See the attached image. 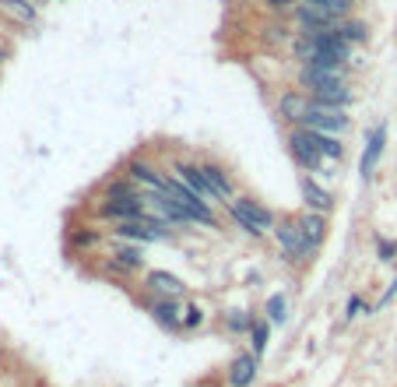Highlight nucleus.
<instances>
[{
    "label": "nucleus",
    "instance_id": "nucleus-9",
    "mask_svg": "<svg viewBox=\"0 0 397 387\" xmlns=\"http://www.w3.org/2000/svg\"><path fill=\"white\" fill-rule=\"evenodd\" d=\"M327 81H348V67L345 64H302L299 67V88H317Z\"/></svg>",
    "mask_w": 397,
    "mask_h": 387
},
{
    "label": "nucleus",
    "instance_id": "nucleus-25",
    "mask_svg": "<svg viewBox=\"0 0 397 387\" xmlns=\"http://www.w3.org/2000/svg\"><path fill=\"white\" fill-rule=\"evenodd\" d=\"M338 36L355 46V43H365V36H370V32H365L362 21H341V25H338Z\"/></svg>",
    "mask_w": 397,
    "mask_h": 387
},
{
    "label": "nucleus",
    "instance_id": "nucleus-31",
    "mask_svg": "<svg viewBox=\"0 0 397 387\" xmlns=\"http://www.w3.org/2000/svg\"><path fill=\"white\" fill-rule=\"evenodd\" d=\"M264 4L271 8V11H288V8H295L299 0H264Z\"/></svg>",
    "mask_w": 397,
    "mask_h": 387
},
{
    "label": "nucleus",
    "instance_id": "nucleus-21",
    "mask_svg": "<svg viewBox=\"0 0 397 387\" xmlns=\"http://www.w3.org/2000/svg\"><path fill=\"white\" fill-rule=\"evenodd\" d=\"M151 313H155V320L166 324V327H179V324H183V317H179V303L169 300V296H159V300L151 303Z\"/></svg>",
    "mask_w": 397,
    "mask_h": 387
},
{
    "label": "nucleus",
    "instance_id": "nucleus-16",
    "mask_svg": "<svg viewBox=\"0 0 397 387\" xmlns=\"http://www.w3.org/2000/svg\"><path fill=\"white\" fill-rule=\"evenodd\" d=\"M253 377H257V355H253V352L236 355L232 366H229V384H232V387H250Z\"/></svg>",
    "mask_w": 397,
    "mask_h": 387
},
{
    "label": "nucleus",
    "instance_id": "nucleus-7",
    "mask_svg": "<svg viewBox=\"0 0 397 387\" xmlns=\"http://www.w3.org/2000/svg\"><path fill=\"white\" fill-rule=\"evenodd\" d=\"M144 243H134V240H113L109 247V272H137V267H144Z\"/></svg>",
    "mask_w": 397,
    "mask_h": 387
},
{
    "label": "nucleus",
    "instance_id": "nucleus-6",
    "mask_svg": "<svg viewBox=\"0 0 397 387\" xmlns=\"http://www.w3.org/2000/svg\"><path fill=\"white\" fill-rule=\"evenodd\" d=\"M274 232V240H278V247H282V254L292 261V264H299V261H306L317 247L310 243V236L302 232V225H299V219H282L278 225L271 229Z\"/></svg>",
    "mask_w": 397,
    "mask_h": 387
},
{
    "label": "nucleus",
    "instance_id": "nucleus-3",
    "mask_svg": "<svg viewBox=\"0 0 397 387\" xmlns=\"http://www.w3.org/2000/svg\"><path fill=\"white\" fill-rule=\"evenodd\" d=\"M162 194H169L183 212L190 215V222H197V225H207V229H215L218 225V219H215V212H211V204L204 201V197H197L187 184H179L176 176H166V190Z\"/></svg>",
    "mask_w": 397,
    "mask_h": 387
},
{
    "label": "nucleus",
    "instance_id": "nucleus-32",
    "mask_svg": "<svg viewBox=\"0 0 397 387\" xmlns=\"http://www.w3.org/2000/svg\"><path fill=\"white\" fill-rule=\"evenodd\" d=\"M359 310H362V300H359V296H352V300H348V307H345V317L352 320V317H355Z\"/></svg>",
    "mask_w": 397,
    "mask_h": 387
},
{
    "label": "nucleus",
    "instance_id": "nucleus-11",
    "mask_svg": "<svg viewBox=\"0 0 397 387\" xmlns=\"http://www.w3.org/2000/svg\"><path fill=\"white\" fill-rule=\"evenodd\" d=\"M383 148H387V124H376L370 131V137H365V152H362V162H359L362 180H370V176L376 173V166L383 159Z\"/></svg>",
    "mask_w": 397,
    "mask_h": 387
},
{
    "label": "nucleus",
    "instance_id": "nucleus-22",
    "mask_svg": "<svg viewBox=\"0 0 397 387\" xmlns=\"http://www.w3.org/2000/svg\"><path fill=\"white\" fill-rule=\"evenodd\" d=\"M267 331H271V320H253L250 342H253V355H257V360L264 355V349H267Z\"/></svg>",
    "mask_w": 397,
    "mask_h": 387
},
{
    "label": "nucleus",
    "instance_id": "nucleus-10",
    "mask_svg": "<svg viewBox=\"0 0 397 387\" xmlns=\"http://www.w3.org/2000/svg\"><path fill=\"white\" fill-rule=\"evenodd\" d=\"M172 169H176V180H179V184H187L197 197H204L207 204H215V201H218V197H215V190H211V184H207L204 169H201L197 162H183V159H176V162H172Z\"/></svg>",
    "mask_w": 397,
    "mask_h": 387
},
{
    "label": "nucleus",
    "instance_id": "nucleus-14",
    "mask_svg": "<svg viewBox=\"0 0 397 387\" xmlns=\"http://www.w3.org/2000/svg\"><path fill=\"white\" fill-rule=\"evenodd\" d=\"M302 197H306V208H310V212H324V215H327L330 208H334V194H330L327 187H320L310 173L302 176Z\"/></svg>",
    "mask_w": 397,
    "mask_h": 387
},
{
    "label": "nucleus",
    "instance_id": "nucleus-28",
    "mask_svg": "<svg viewBox=\"0 0 397 387\" xmlns=\"http://www.w3.org/2000/svg\"><path fill=\"white\" fill-rule=\"evenodd\" d=\"M229 327H232V331H250V327H253V313L236 310V313L229 317Z\"/></svg>",
    "mask_w": 397,
    "mask_h": 387
},
{
    "label": "nucleus",
    "instance_id": "nucleus-12",
    "mask_svg": "<svg viewBox=\"0 0 397 387\" xmlns=\"http://www.w3.org/2000/svg\"><path fill=\"white\" fill-rule=\"evenodd\" d=\"M306 96H313L317 102H327V106H341V109H348V106L355 102V92L348 88V81H327V85H317V88H310Z\"/></svg>",
    "mask_w": 397,
    "mask_h": 387
},
{
    "label": "nucleus",
    "instance_id": "nucleus-33",
    "mask_svg": "<svg viewBox=\"0 0 397 387\" xmlns=\"http://www.w3.org/2000/svg\"><path fill=\"white\" fill-rule=\"evenodd\" d=\"M8 56H11V46H8L4 39H0V64H4V60H8Z\"/></svg>",
    "mask_w": 397,
    "mask_h": 387
},
{
    "label": "nucleus",
    "instance_id": "nucleus-26",
    "mask_svg": "<svg viewBox=\"0 0 397 387\" xmlns=\"http://www.w3.org/2000/svg\"><path fill=\"white\" fill-rule=\"evenodd\" d=\"M137 194H141V190H134V180H131V176L106 184V197H137Z\"/></svg>",
    "mask_w": 397,
    "mask_h": 387
},
{
    "label": "nucleus",
    "instance_id": "nucleus-23",
    "mask_svg": "<svg viewBox=\"0 0 397 387\" xmlns=\"http://www.w3.org/2000/svg\"><path fill=\"white\" fill-rule=\"evenodd\" d=\"M285 310H288V303H285V296H282V292H274L271 300L264 303V313H267L271 324H282V320H285Z\"/></svg>",
    "mask_w": 397,
    "mask_h": 387
},
{
    "label": "nucleus",
    "instance_id": "nucleus-1",
    "mask_svg": "<svg viewBox=\"0 0 397 387\" xmlns=\"http://www.w3.org/2000/svg\"><path fill=\"white\" fill-rule=\"evenodd\" d=\"M229 215H232V222H236L242 232H250V236H264L267 229L278 225V219H274L271 208H264V204L253 201V197H232V201H229Z\"/></svg>",
    "mask_w": 397,
    "mask_h": 387
},
{
    "label": "nucleus",
    "instance_id": "nucleus-19",
    "mask_svg": "<svg viewBox=\"0 0 397 387\" xmlns=\"http://www.w3.org/2000/svg\"><path fill=\"white\" fill-rule=\"evenodd\" d=\"M299 225H302V232L310 236L313 247L324 243V236H327V215H324V212H310V208H306V212L299 215Z\"/></svg>",
    "mask_w": 397,
    "mask_h": 387
},
{
    "label": "nucleus",
    "instance_id": "nucleus-4",
    "mask_svg": "<svg viewBox=\"0 0 397 387\" xmlns=\"http://www.w3.org/2000/svg\"><path fill=\"white\" fill-rule=\"evenodd\" d=\"M113 236H120V240H134V243H166V240H172L169 225L151 219L148 212L141 219H131V222H113Z\"/></svg>",
    "mask_w": 397,
    "mask_h": 387
},
{
    "label": "nucleus",
    "instance_id": "nucleus-13",
    "mask_svg": "<svg viewBox=\"0 0 397 387\" xmlns=\"http://www.w3.org/2000/svg\"><path fill=\"white\" fill-rule=\"evenodd\" d=\"M127 176H131L134 184L148 187V190H166V176L151 166V162H144V159H131V162H127Z\"/></svg>",
    "mask_w": 397,
    "mask_h": 387
},
{
    "label": "nucleus",
    "instance_id": "nucleus-15",
    "mask_svg": "<svg viewBox=\"0 0 397 387\" xmlns=\"http://www.w3.org/2000/svg\"><path fill=\"white\" fill-rule=\"evenodd\" d=\"M201 169H204L207 184H211V190H215V197H218V201H232V197H236V184H232V176H229L218 162H204Z\"/></svg>",
    "mask_w": 397,
    "mask_h": 387
},
{
    "label": "nucleus",
    "instance_id": "nucleus-29",
    "mask_svg": "<svg viewBox=\"0 0 397 387\" xmlns=\"http://www.w3.org/2000/svg\"><path fill=\"white\" fill-rule=\"evenodd\" d=\"M201 320H204V310H201L197 303L183 310V327H201Z\"/></svg>",
    "mask_w": 397,
    "mask_h": 387
},
{
    "label": "nucleus",
    "instance_id": "nucleus-17",
    "mask_svg": "<svg viewBox=\"0 0 397 387\" xmlns=\"http://www.w3.org/2000/svg\"><path fill=\"white\" fill-rule=\"evenodd\" d=\"M0 14L18 21V25H36V18H39L32 0H0Z\"/></svg>",
    "mask_w": 397,
    "mask_h": 387
},
{
    "label": "nucleus",
    "instance_id": "nucleus-2",
    "mask_svg": "<svg viewBox=\"0 0 397 387\" xmlns=\"http://www.w3.org/2000/svg\"><path fill=\"white\" fill-rule=\"evenodd\" d=\"M348 113L341 106H327V102H317L313 96L306 99V109H302V120L295 127H310V131H320V134H345L348 131Z\"/></svg>",
    "mask_w": 397,
    "mask_h": 387
},
{
    "label": "nucleus",
    "instance_id": "nucleus-30",
    "mask_svg": "<svg viewBox=\"0 0 397 387\" xmlns=\"http://www.w3.org/2000/svg\"><path fill=\"white\" fill-rule=\"evenodd\" d=\"M99 240V232L95 229H88V232H74V243H81V247H91Z\"/></svg>",
    "mask_w": 397,
    "mask_h": 387
},
{
    "label": "nucleus",
    "instance_id": "nucleus-18",
    "mask_svg": "<svg viewBox=\"0 0 397 387\" xmlns=\"http://www.w3.org/2000/svg\"><path fill=\"white\" fill-rule=\"evenodd\" d=\"M148 289L159 292V296H169V300H179L187 285H183L176 275H169V272H148Z\"/></svg>",
    "mask_w": 397,
    "mask_h": 387
},
{
    "label": "nucleus",
    "instance_id": "nucleus-5",
    "mask_svg": "<svg viewBox=\"0 0 397 387\" xmlns=\"http://www.w3.org/2000/svg\"><path fill=\"white\" fill-rule=\"evenodd\" d=\"M288 155L299 169L306 173H317L324 166V152H320V141H317V131L310 127H292L288 131Z\"/></svg>",
    "mask_w": 397,
    "mask_h": 387
},
{
    "label": "nucleus",
    "instance_id": "nucleus-27",
    "mask_svg": "<svg viewBox=\"0 0 397 387\" xmlns=\"http://www.w3.org/2000/svg\"><path fill=\"white\" fill-rule=\"evenodd\" d=\"M376 257L387 264V261H394L397 257V243H390L387 236H376Z\"/></svg>",
    "mask_w": 397,
    "mask_h": 387
},
{
    "label": "nucleus",
    "instance_id": "nucleus-8",
    "mask_svg": "<svg viewBox=\"0 0 397 387\" xmlns=\"http://www.w3.org/2000/svg\"><path fill=\"white\" fill-rule=\"evenodd\" d=\"M141 215H144L141 194L137 197H102V204H99V219H106V222H131Z\"/></svg>",
    "mask_w": 397,
    "mask_h": 387
},
{
    "label": "nucleus",
    "instance_id": "nucleus-20",
    "mask_svg": "<svg viewBox=\"0 0 397 387\" xmlns=\"http://www.w3.org/2000/svg\"><path fill=\"white\" fill-rule=\"evenodd\" d=\"M306 99L310 96H302V92H285L278 99V116H282V120H288V124H299L302 120V109H306Z\"/></svg>",
    "mask_w": 397,
    "mask_h": 387
},
{
    "label": "nucleus",
    "instance_id": "nucleus-24",
    "mask_svg": "<svg viewBox=\"0 0 397 387\" xmlns=\"http://www.w3.org/2000/svg\"><path fill=\"white\" fill-rule=\"evenodd\" d=\"M317 141H320L324 159H341V155H345V148H341L338 134H320V131H317Z\"/></svg>",
    "mask_w": 397,
    "mask_h": 387
}]
</instances>
